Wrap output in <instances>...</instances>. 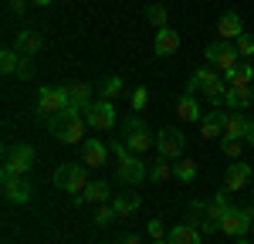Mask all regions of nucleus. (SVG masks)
<instances>
[{
    "label": "nucleus",
    "mask_w": 254,
    "mask_h": 244,
    "mask_svg": "<svg viewBox=\"0 0 254 244\" xmlns=\"http://www.w3.org/2000/svg\"><path fill=\"white\" fill-rule=\"evenodd\" d=\"M149 177H153V180H166V177H173V166H170V160H163V156H159V160L149 166Z\"/></svg>",
    "instance_id": "obj_34"
},
{
    "label": "nucleus",
    "mask_w": 254,
    "mask_h": 244,
    "mask_svg": "<svg viewBox=\"0 0 254 244\" xmlns=\"http://www.w3.org/2000/svg\"><path fill=\"white\" fill-rule=\"evenodd\" d=\"M231 210H234V203H231V193H227V190H220L214 200L207 203V224H203V231H220V221H224Z\"/></svg>",
    "instance_id": "obj_11"
},
{
    "label": "nucleus",
    "mask_w": 254,
    "mask_h": 244,
    "mask_svg": "<svg viewBox=\"0 0 254 244\" xmlns=\"http://www.w3.org/2000/svg\"><path fill=\"white\" fill-rule=\"evenodd\" d=\"M116 217H119V214H116V207H112V203H98V207H95V224H98V227L112 224Z\"/></svg>",
    "instance_id": "obj_33"
},
{
    "label": "nucleus",
    "mask_w": 254,
    "mask_h": 244,
    "mask_svg": "<svg viewBox=\"0 0 254 244\" xmlns=\"http://www.w3.org/2000/svg\"><path fill=\"white\" fill-rule=\"evenodd\" d=\"M112 207H116V214H119V217H132L139 207H142V200H139V197H119V200L112 203Z\"/></svg>",
    "instance_id": "obj_31"
},
{
    "label": "nucleus",
    "mask_w": 254,
    "mask_h": 244,
    "mask_svg": "<svg viewBox=\"0 0 254 244\" xmlns=\"http://www.w3.org/2000/svg\"><path fill=\"white\" fill-rule=\"evenodd\" d=\"M227 105L234 109V112H248L254 105V85H234V88H227Z\"/></svg>",
    "instance_id": "obj_18"
},
{
    "label": "nucleus",
    "mask_w": 254,
    "mask_h": 244,
    "mask_svg": "<svg viewBox=\"0 0 254 244\" xmlns=\"http://www.w3.org/2000/svg\"><path fill=\"white\" fill-rule=\"evenodd\" d=\"M176 48H180V31H173V27L156 31V41H153V55L156 58H170Z\"/></svg>",
    "instance_id": "obj_17"
},
{
    "label": "nucleus",
    "mask_w": 254,
    "mask_h": 244,
    "mask_svg": "<svg viewBox=\"0 0 254 244\" xmlns=\"http://www.w3.org/2000/svg\"><path fill=\"white\" fill-rule=\"evenodd\" d=\"M224 122H227V116L224 112H217V109H210L207 116H203V122H200V136L210 142V139H224Z\"/></svg>",
    "instance_id": "obj_19"
},
{
    "label": "nucleus",
    "mask_w": 254,
    "mask_h": 244,
    "mask_svg": "<svg viewBox=\"0 0 254 244\" xmlns=\"http://www.w3.org/2000/svg\"><path fill=\"white\" fill-rule=\"evenodd\" d=\"M44 125H48V132L58 142H71V146H75V142H85V125H88V122H85L78 105H68L64 112L51 116Z\"/></svg>",
    "instance_id": "obj_1"
},
{
    "label": "nucleus",
    "mask_w": 254,
    "mask_h": 244,
    "mask_svg": "<svg viewBox=\"0 0 254 244\" xmlns=\"http://www.w3.org/2000/svg\"><path fill=\"white\" fill-rule=\"evenodd\" d=\"M17 64H20V55L14 48H3L0 51V71L3 75H17Z\"/></svg>",
    "instance_id": "obj_29"
},
{
    "label": "nucleus",
    "mask_w": 254,
    "mask_h": 244,
    "mask_svg": "<svg viewBox=\"0 0 254 244\" xmlns=\"http://www.w3.org/2000/svg\"><path fill=\"white\" fill-rule=\"evenodd\" d=\"M196 173H200V166H196L193 156H180V160H176L173 177H176L180 183H193V180H196Z\"/></svg>",
    "instance_id": "obj_24"
},
{
    "label": "nucleus",
    "mask_w": 254,
    "mask_h": 244,
    "mask_svg": "<svg viewBox=\"0 0 254 244\" xmlns=\"http://www.w3.org/2000/svg\"><path fill=\"white\" fill-rule=\"evenodd\" d=\"M234 44H237V55H241V58H254V34H248V31H244Z\"/></svg>",
    "instance_id": "obj_35"
},
{
    "label": "nucleus",
    "mask_w": 254,
    "mask_h": 244,
    "mask_svg": "<svg viewBox=\"0 0 254 244\" xmlns=\"http://www.w3.org/2000/svg\"><path fill=\"white\" fill-rule=\"evenodd\" d=\"M119 244H139V238H136V234H129V238H122Z\"/></svg>",
    "instance_id": "obj_41"
},
{
    "label": "nucleus",
    "mask_w": 254,
    "mask_h": 244,
    "mask_svg": "<svg viewBox=\"0 0 254 244\" xmlns=\"http://www.w3.org/2000/svg\"><path fill=\"white\" fill-rule=\"evenodd\" d=\"M146 231H149V238H153V241H156V238H166V234H170V231H163V224H159V217H153V221L146 224Z\"/></svg>",
    "instance_id": "obj_38"
},
{
    "label": "nucleus",
    "mask_w": 254,
    "mask_h": 244,
    "mask_svg": "<svg viewBox=\"0 0 254 244\" xmlns=\"http://www.w3.org/2000/svg\"><path fill=\"white\" fill-rule=\"evenodd\" d=\"M27 3H31V0H7V7H10L14 14H24V10H27Z\"/></svg>",
    "instance_id": "obj_40"
},
{
    "label": "nucleus",
    "mask_w": 254,
    "mask_h": 244,
    "mask_svg": "<svg viewBox=\"0 0 254 244\" xmlns=\"http://www.w3.org/2000/svg\"><path fill=\"white\" fill-rule=\"evenodd\" d=\"M166 241H170V244H203V241H200V231L190 227V224H176L173 231L166 234Z\"/></svg>",
    "instance_id": "obj_22"
},
{
    "label": "nucleus",
    "mask_w": 254,
    "mask_h": 244,
    "mask_svg": "<svg viewBox=\"0 0 254 244\" xmlns=\"http://www.w3.org/2000/svg\"><path fill=\"white\" fill-rule=\"evenodd\" d=\"M17 78H20V81L34 78V64H31V58H20V64H17Z\"/></svg>",
    "instance_id": "obj_37"
},
{
    "label": "nucleus",
    "mask_w": 254,
    "mask_h": 244,
    "mask_svg": "<svg viewBox=\"0 0 254 244\" xmlns=\"http://www.w3.org/2000/svg\"><path fill=\"white\" fill-rule=\"evenodd\" d=\"M244 129H248V112H231L224 122V139H241L244 142Z\"/></svg>",
    "instance_id": "obj_21"
},
{
    "label": "nucleus",
    "mask_w": 254,
    "mask_h": 244,
    "mask_svg": "<svg viewBox=\"0 0 254 244\" xmlns=\"http://www.w3.org/2000/svg\"><path fill=\"white\" fill-rule=\"evenodd\" d=\"M122 142H126L132 153H146V149L156 146V136H153V129L146 125L142 116H132V119L122 122Z\"/></svg>",
    "instance_id": "obj_4"
},
{
    "label": "nucleus",
    "mask_w": 254,
    "mask_h": 244,
    "mask_svg": "<svg viewBox=\"0 0 254 244\" xmlns=\"http://www.w3.org/2000/svg\"><path fill=\"white\" fill-rule=\"evenodd\" d=\"M224 153L231 160H241V139H224Z\"/></svg>",
    "instance_id": "obj_39"
},
{
    "label": "nucleus",
    "mask_w": 254,
    "mask_h": 244,
    "mask_svg": "<svg viewBox=\"0 0 254 244\" xmlns=\"http://www.w3.org/2000/svg\"><path fill=\"white\" fill-rule=\"evenodd\" d=\"M156 149H159L163 160H180L183 149H187V139H183V132L176 125H166V129L156 132Z\"/></svg>",
    "instance_id": "obj_9"
},
{
    "label": "nucleus",
    "mask_w": 254,
    "mask_h": 244,
    "mask_svg": "<svg viewBox=\"0 0 254 244\" xmlns=\"http://www.w3.org/2000/svg\"><path fill=\"white\" fill-rule=\"evenodd\" d=\"M34 166V149L31 146H7L3 149V170L0 177H27Z\"/></svg>",
    "instance_id": "obj_7"
},
{
    "label": "nucleus",
    "mask_w": 254,
    "mask_h": 244,
    "mask_svg": "<svg viewBox=\"0 0 254 244\" xmlns=\"http://www.w3.org/2000/svg\"><path fill=\"white\" fill-rule=\"evenodd\" d=\"M122 92H126V85H122V78H119V75H109V78L102 81V95H105L109 102H116Z\"/></svg>",
    "instance_id": "obj_30"
},
{
    "label": "nucleus",
    "mask_w": 254,
    "mask_h": 244,
    "mask_svg": "<svg viewBox=\"0 0 254 244\" xmlns=\"http://www.w3.org/2000/svg\"><path fill=\"white\" fill-rule=\"evenodd\" d=\"M224 81L234 88V85H254V64L251 61H244V64H237L231 75H224Z\"/></svg>",
    "instance_id": "obj_27"
},
{
    "label": "nucleus",
    "mask_w": 254,
    "mask_h": 244,
    "mask_svg": "<svg viewBox=\"0 0 254 244\" xmlns=\"http://www.w3.org/2000/svg\"><path fill=\"white\" fill-rule=\"evenodd\" d=\"M237 244H251V241H248V238H237Z\"/></svg>",
    "instance_id": "obj_44"
},
{
    "label": "nucleus",
    "mask_w": 254,
    "mask_h": 244,
    "mask_svg": "<svg viewBox=\"0 0 254 244\" xmlns=\"http://www.w3.org/2000/svg\"><path fill=\"white\" fill-rule=\"evenodd\" d=\"M251 166L244 160H234L231 166H227V173H224V190L227 193H234V190H241V186H248V180H251Z\"/></svg>",
    "instance_id": "obj_14"
},
{
    "label": "nucleus",
    "mask_w": 254,
    "mask_h": 244,
    "mask_svg": "<svg viewBox=\"0 0 254 244\" xmlns=\"http://www.w3.org/2000/svg\"><path fill=\"white\" fill-rule=\"evenodd\" d=\"M88 183H92V177H88V170H85V166L61 163L58 170H55V186H58V190H64V193H71V197H81Z\"/></svg>",
    "instance_id": "obj_5"
},
{
    "label": "nucleus",
    "mask_w": 254,
    "mask_h": 244,
    "mask_svg": "<svg viewBox=\"0 0 254 244\" xmlns=\"http://www.w3.org/2000/svg\"><path fill=\"white\" fill-rule=\"evenodd\" d=\"M14 51H17L20 58H31V55L41 51V38L34 34V31H20L17 38H14Z\"/></svg>",
    "instance_id": "obj_20"
},
{
    "label": "nucleus",
    "mask_w": 254,
    "mask_h": 244,
    "mask_svg": "<svg viewBox=\"0 0 254 244\" xmlns=\"http://www.w3.org/2000/svg\"><path fill=\"white\" fill-rule=\"evenodd\" d=\"M254 224V203L248 207H241V210H231L224 221H220V234H227V238H244L248 231H251Z\"/></svg>",
    "instance_id": "obj_10"
},
{
    "label": "nucleus",
    "mask_w": 254,
    "mask_h": 244,
    "mask_svg": "<svg viewBox=\"0 0 254 244\" xmlns=\"http://www.w3.org/2000/svg\"><path fill=\"white\" fill-rule=\"evenodd\" d=\"M109 149H112V156H116V177H119L122 183H142L146 177H149L146 163L139 160V156H136V153H132V149H129L122 139L112 142Z\"/></svg>",
    "instance_id": "obj_3"
},
{
    "label": "nucleus",
    "mask_w": 254,
    "mask_h": 244,
    "mask_svg": "<svg viewBox=\"0 0 254 244\" xmlns=\"http://www.w3.org/2000/svg\"><path fill=\"white\" fill-rule=\"evenodd\" d=\"M71 105V88L68 85H58V88H41L38 92V119L48 122L51 116H58Z\"/></svg>",
    "instance_id": "obj_6"
},
{
    "label": "nucleus",
    "mask_w": 254,
    "mask_h": 244,
    "mask_svg": "<svg viewBox=\"0 0 254 244\" xmlns=\"http://www.w3.org/2000/svg\"><path fill=\"white\" fill-rule=\"evenodd\" d=\"M0 190H3V200H10V203L31 200V183L24 177H0Z\"/></svg>",
    "instance_id": "obj_13"
},
{
    "label": "nucleus",
    "mask_w": 254,
    "mask_h": 244,
    "mask_svg": "<svg viewBox=\"0 0 254 244\" xmlns=\"http://www.w3.org/2000/svg\"><path fill=\"white\" fill-rule=\"evenodd\" d=\"M227 81H224V75H217V71H210V68H196L193 75H190V85H187V95H203V99L210 102V105H220V102L227 99Z\"/></svg>",
    "instance_id": "obj_2"
},
{
    "label": "nucleus",
    "mask_w": 254,
    "mask_h": 244,
    "mask_svg": "<svg viewBox=\"0 0 254 244\" xmlns=\"http://www.w3.org/2000/svg\"><path fill=\"white\" fill-rule=\"evenodd\" d=\"M251 234H254V224H251Z\"/></svg>",
    "instance_id": "obj_45"
},
{
    "label": "nucleus",
    "mask_w": 254,
    "mask_h": 244,
    "mask_svg": "<svg viewBox=\"0 0 254 244\" xmlns=\"http://www.w3.org/2000/svg\"><path fill=\"white\" fill-rule=\"evenodd\" d=\"M153 244H170V241H166V238H156V241H153Z\"/></svg>",
    "instance_id": "obj_43"
},
{
    "label": "nucleus",
    "mask_w": 254,
    "mask_h": 244,
    "mask_svg": "<svg viewBox=\"0 0 254 244\" xmlns=\"http://www.w3.org/2000/svg\"><path fill=\"white\" fill-rule=\"evenodd\" d=\"M31 3H34V7H48L51 0H31Z\"/></svg>",
    "instance_id": "obj_42"
},
{
    "label": "nucleus",
    "mask_w": 254,
    "mask_h": 244,
    "mask_svg": "<svg viewBox=\"0 0 254 244\" xmlns=\"http://www.w3.org/2000/svg\"><path fill=\"white\" fill-rule=\"evenodd\" d=\"M68 88H71V105H78L81 112H88V109L95 105V99H92V85H88V81L68 85Z\"/></svg>",
    "instance_id": "obj_25"
},
{
    "label": "nucleus",
    "mask_w": 254,
    "mask_h": 244,
    "mask_svg": "<svg viewBox=\"0 0 254 244\" xmlns=\"http://www.w3.org/2000/svg\"><path fill=\"white\" fill-rule=\"evenodd\" d=\"M129 102H132V109H136V112H142V109L149 105V88H146V85H139L136 92L129 95Z\"/></svg>",
    "instance_id": "obj_36"
},
{
    "label": "nucleus",
    "mask_w": 254,
    "mask_h": 244,
    "mask_svg": "<svg viewBox=\"0 0 254 244\" xmlns=\"http://www.w3.org/2000/svg\"><path fill=\"white\" fill-rule=\"evenodd\" d=\"M176 112H180V119H183V122L203 119V116H200V102H196V95H183L180 105H176Z\"/></svg>",
    "instance_id": "obj_28"
},
{
    "label": "nucleus",
    "mask_w": 254,
    "mask_h": 244,
    "mask_svg": "<svg viewBox=\"0 0 254 244\" xmlns=\"http://www.w3.org/2000/svg\"><path fill=\"white\" fill-rule=\"evenodd\" d=\"M85 122H88L92 129H112V125H116V105L109 99L95 102V105L85 112Z\"/></svg>",
    "instance_id": "obj_12"
},
{
    "label": "nucleus",
    "mask_w": 254,
    "mask_h": 244,
    "mask_svg": "<svg viewBox=\"0 0 254 244\" xmlns=\"http://www.w3.org/2000/svg\"><path fill=\"white\" fill-rule=\"evenodd\" d=\"M183 224L203 231V224H207V200H190V207H187V221Z\"/></svg>",
    "instance_id": "obj_26"
},
{
    "label": "nucleus",
    "mask_w": 254,
    "mask_h": 244,
    "mask_svg": "<svg viewBox=\"0 0 254 244\" xmlns=\"http://www.w3.org/2000/svg\"><path fill=\"white\" fill-rule=\"evenodd\" d=\"M146 20H149L156 31H163V27H166V7H163V3H149V7H146Z\"/></svg>",
    "instance_id": "obj_32"
},
{
    "label": "nucleus",
    "mask_w": 254,
    "mask_h": 244,
    "mask_svg": "<svg viewBox=\"0 0 254 244\" xmlns=\"http://www.w3.org/2000/svg\"><path fill=\"white\" fill-rule=\"evenodd\" d=\"M78 203H105L109 200V183L105 180H92L88 186H85V193L81 197H75Z\"/></svg>",
    "instance_id": "obj_23"
},
{
    "label": "nucleus",
    "mask_w": 254,
    "mask_h": 244,
    "mask_svg": "<svg viewBox=\"0 0 254 244\" xmlns=\"http://www.w3.org/2000/svg\"><path fill=\"white\" fill-rule=\"evenodd\" d=\"M217 34H220V41H237L241 34H244V20H241V14H237V10H227L224 17L217 20Z\"/></svg>",
    "instance_id": "obj_16"
},
{
    "label": "nucleus",
    "mask_w": 254,
    "mask_h": 244,
    "mask_svg": "<svg viewBox=\"0 0 254 244\" xmlns=\"http://www.w3.org/2000/svg\"><path fill=\"white\" fill-rule=\"evenodd\" d=\"M203 58L210 61L214 68H220V75H231L237 68V44L234 41H214V44H207L203 48Z\"/></svg>",
    "instance_id": "obj_8"
},
{
    "label": "nucleus",
    "mask_w": 254,
    "mask_h": 244,
    "mask_svg": "<svg viewBox=\"0 0 254 244\" xmlns=\"http://www.w3.org/2000/svg\"><path fill=\"white\" fill-rule=\"evenodd\" d=\"M109 146H102V139H85L81 142V163L85 166H92V170H102L105 160H109Z\"/></svg>",
    "instance_id": "obj_15"
}]
</instances>
